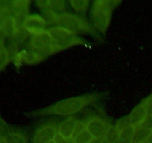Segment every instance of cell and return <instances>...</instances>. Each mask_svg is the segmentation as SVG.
Listing matches in <instances>:
<instances>
[{
	"mask_svg": "<svg viewBox=\"0 0 152 143\" xmlns=\"http://www.w3.org/2000/svg\"><path fill=\"white\" fill-rule=\"evenodd\" d=\"M100 97L96 94L86 95L62 100L43 110L34 113L35 116L40 115H55V116H70L83 110L88 105L93 104Z\"/></svg>",
	"mask_w": 152,
	"mask_h": 143,
	"instance_id": "1",
	"label": "cell"
},
{
	"mask_svg": "<svg viewBox=\"0 0 152 143\" xmlns=\"http://www.w3.org/2000/svg\"><path fill=\"white\" fill-rule=\"evenodd\" d=\"M120 1L97 0L93 2L91 18L95 28L101 33H105L109 26L114 7Z\"/></svg>",
	"mask_w": 152,
	"mask_h": 143,
	"instance_id": "2",
	"label": "cell"
},
{
	"mask_svg": "<svg viewBox=\"0 0 152 143\" xmlns=\"http://www.w3.org/2000/svg\"><path fill=\"white\" fill-rule=\"evenodd\" d=\"M58 26L65 28L74 34H91L95 33V29L83 17L65 13L59 16Z\"/></svg>",
	"mask_w": 152,
	"mask_h": 143,
	"instance_id": "3",
	"label": "cell"
},
{
	"mask_svg": "<svg viewBox=\"0 0 152 143\" xmlns=\"http://www.w3.org/2000/svg\"><path fill=\"white\" fill-rule=\"evenodd\" d=\"M48 31L53 39V43L56 45L61 51L84 43L83 39L78 37L77 34H74L62 27H50L48 29Z\"/></svg>",
	"mask_w": 152,
	"mask_h": 143,
	"instance_id": "4",
	"label": "cell"
},
{
	"mask_svg": "<svg viewBox=\"0 0 152 143\" xmlns=\"http://www.w3.org/2000/svg\"><path fill=\"white\" fill-rule=\"evenodd\" d=\"M23 25L31 35L44 32L48 29L42 16L37 14L29 15L25 19Z\"/></svg>",
	"mask_w": 152,
	"mask_h": 143,
	"instance_id": "5",
	"label": "cell"
},
{
	"mask_svg": "<svg viewBox=\"0 0 152 143\" xmlns=\"http://www.w3.org/2000/svg\"><path fill=\"white\" fill-rule=\"evenodd\" d=\"M45 57L32 50H22L16 55L14 58V63L16 66H19L22 63L34 65L44 60Z\"/></svg>",
	"mask_w": 152,
	"mask_h": 143,
	"instance_id": "6",
	"label": "cell"
},
{
	"mask_svg": "<svg viewBox=\"0 0 152 143\" xmlns=\"http://www.w3.org/2000/svg\"><path fill=\"white\" fill-rule=\"evenodd\" d=\"M108 125L99 117H94L88 121L87 130L94 138L102 139L106 133Z\"/></svg>",
	"mask_w": 152,
	"mask_h": 143,
	"instance_id": "7",
	"label": "cell"
},
{
	"mask_svg": "<svg viewBox=\"0 0 152 143\" xmlns=\"http://www.w3.org/2000/svg\"><path fill=\"white\" fill-rule=\"evenodd\" d=\"M57 133V130L53 126L44 125L34 134V143H47L53 141Z\"/></svg>",
	"mask_w": 152,
	"mask_h": 143,
	"instance_id": "8",
	"label": "cell"
},
{
	"mask_svg": "<svg viewBox=\"0 0 152 143\" xmlns=\"http://www.w3.org/2000/svg\"><path fill=\"white\" fill-rule=\"evenodd\" d=\"M53 41L48 31H45L39 34L31 36L29 41L30 49L42 47L48 45L53 44Z\"/></svg>",
	"mask_w": 152,
	"mask_h": 143,
	"instance_id": "9",
	"label": "cell"
},
{
	"mask_svg": "<svg viewBox=\"0 0 152 143\" xmlns=\"http://www.w3.org/2000/svg\"><path fill=\"white\" fill-rule=\"evenodd\" d=\"M77 121V119L73 117H70L65 119L58 128V133L65 137V139H71Z\"/></svg>",
	"mask_w": 152,
	"mask_h": 143,
	"instance_id": "10",
	"label": "cell"
},
{
	"mask_svg": "<svg viewBox=\"0 0 152 143\" xmlns=\"http://www.w3.org/2000/svg\"><path fill=\"white\" fill-rule=\"evenodd\" d=\"M148 114H149V113L142 105L140 104L139 106L135 107L132 110L129 116H128V117L130 121L131 125L137 127L141 125V123L145 120V119Z\"/></svg>",
	"mask_w": 152,
	"mask_h": 143,
	"instance_id": "11",
	"label": "cell"
},
{
	"mask_svg": "<svg viewBox=\"0 0 152 143\" xmlns=\"http://www.w3.org/2000/svg\"><path fill=\"white\" fill-rule=\"evenodd\" d=\"M16 27H17V25H16L15 19L13 17H10L1 26L0 32L3 34L4 37L12 38Z\"/></svg>",
	"mask_w": 152,
	"mask_h": 143,
	"instance_id": "12",
	"label": "cell"
},
{
	"mask_svg": "<svg viewBox=\"0 0 152 143\" xmlns=\"http://www.w3.org/2000/svg\"><path fill=\"white\" fill-rule=\"evenodd\" d=\"M29 35L30 33L25 28V26L22 25V26L16 27L12 39H13V41L15 42L17 45L23 44L26 41L27 39L29 37Z\"/></svg>",
	"mask_w": 152,
	"mask_h": 143,
	"instance_id": "13",
	"label": "cell"
},
{
	"mask_svg": "<svg viewBox=\"0 0 152 143\" xmlns=\"http://www.w3.org/2000/svg\"><path fill=\"white\" fill-rule=\"evenodd\" d=\"M31 50L34 51L36 53L39 54V55H42V56L46 57L47 56L49 55H55V54L58 53L61 51V49L58 47L56 45H55L54 43L50 45H48V46H42V47L39 48H36V49H32Z\"/></svg>",
	"mask_w": 152,
	"mask_h": 143,
	"instance_id": "14",
	"label": "cell"
},
{
	"mask_svg": "<svg viewBox=\"0 0 152 143\" xmlns=\"http://www.w3.org/2000/svg\"><path fill=\"white\" fill-rule=\"evenodd\" d=\"M42 17L43 18L47 25H50L53 27L58 26L59 15L53 12V10H50V9L43 10Z\"/></svg>",
	"mask_w": 152,
	"mask_h": 143,
	"instance_id": "15",
	"label": "cell"
},
{
	"mask_svg": "<svg viewBox=\"0 0 152 143\" xmlns=\"http://www.w3.org/2000/svg\"><path fill=\"white\" fill-rule=\"evenodd\" d=\"M151 130L145 128H142L140 126L136 127L134 136L132 141L134 143H144L146 141L147 138L149 134L151 133Z\"/></svg>",
	"mask_w": 152,
	"mask_h": 143,
	"instance_id": "16",
	"label": "cell"
},
{
	"mask_svg": "<svg viewBox=\"0 0 152 143\" xmlns=\"http://www.w3.org/2000/svg\"><path fill=\"white\" fill-rule=\"evenodd\" d=\"M4 139L6 143H28L27 137L17 131H11Z\"/></svg>",
	"mask_w": 152,
	"mask_h": 143,
	"instance_id": "17",
	"label": "cell"
},
{
	"mask_svg": "<svg viewBox=\"0 0 152 143\" xmlns=\"http://www.w3.org/2000/svg\"><path fill=\"white\" fill-rule=\"evenodd\" d=\"M53 10L58 15L61 16L62 14L66 13V4L64 1L56 0V1H49L48 8Z\"/></svg>",
	"mask_w": 152,
	"mask_h": 143,
	"instance_id": "18",
	"label": "cell"
},
{
	"mask_svg": "<svg viewBox=\"0 0 152 143\" xmlns=\"http://www.w3.org/2000/svg\"><path fill=\"white\" fill-rule=\"evenodd\" d=\"M119 139V133L116 130L114 125H108L103 140L108 143H115Z\"/></svg>",
	"mask_w": 152,
	"mask_h": 143,
	"instance_id": "19",
	"label": "cell"
},
{
	"mask_svg": "<svg viewBox=\"0 0 152 143\" xmlns=\"http://www.w3.org/2000/svg\"><path fill=\"white\" fill-rule=\"evenodd\" d=\"M88 124V121L86 120V119L77 120V122H76L75 128H74L72 137H71V140H74L76 137L78 136L83 131L86 130H87Z\"/></svg>",
	"mask_w": 152,
	"mask_h": 143,
	"instance_id": "20",
	"label": "cell"
},
{
	"mask_svg": "<svg viewBox=\"0 0 152 143\" xmlns=\"http://www.w3.org/2000/svg\"><path fill=\"white\" fill-rule=\"evenodd\" d=\"M90 1L87 0H71L70 4L72 8L77 12H85L88 9Z\"/></svg>",
	"mask_w": 152,
	"mask_h": 143,
	"instance_id": "21",
	"label": "cell"
},
{
	"mask_svg": "<svg viewBox=\"0 0 152 143\" xmlns=\"http://www.w3.org/2000/svg\"><path fill=\"white\" fill-rule=\"evenodd\" d=\"M136 127L130 125L119 133V139H132L134 136Z\"/></svg>",
	"mask_w": 152,
	"mask_h": 143,
	"instance_id": "22",
	"label": "cell"
},
{
	"mask_svg": "<svg viewBox=\"0 0 152 143\" xmlns=\"http://www.w3.org/2000/svg\"><path fill=\"white\" fill-rule=\"evenodd\" d=\"M93 138L91 134L86 130L72 140V142L74 143H89Z\"/></svg>",
	"mask_w": 152,
	"mask_h": 143,
	"instance_id": "23",
	"label": "cell"
},
{
	"mask_svg": "<svg viewBox=\"0 0 152 143\" xmlns=\"http://www.w3.org/2000/svg\"><path fill=\"white\" fill-rule=\"evenodd\" d=\"M10 132V126L0 116V139H4Z\"/></svg>",
	"mask_w": 152,
	"mask_h": 143,
	"instance_id": "24",
	"label": "cell"
},
{
	"mask_svg": "<svg viewBox=\"0 0 152 143\" xmlns=\"http://www.w3.org/2000/svg\"><path fill=\"white\" fill-rule=\"evenodd\" d=\"M6 50H7V55H8L10 60H14L15 57L16 56L19 52H18V45L15 42L12 41L6 46Z\"/></svg>",
	"mask_w": 152,
	"mask_h": 143,
	"instance_id": "25",
	"label": "cell"
},
{
	"mask_svg": "<svg viewBox=\"0 0 152 143\" xmlns=\"http://www.w3.org/2000/svg\"><path fill=\"white\" fill-rule=\"evenodd\" d=\"M131 123H130V121H129V117L126 116V117L124 118H122L120 119V120H118L117 122V123L115 124L114 125V128H115L116 130L117 131L118 133H120V131H122L123 130H124L125 128H126L127 127L130 126Z\"/></svg>",
	"mask_w": 152,
	"mask_h": 143,
	"instance_id": "26",
	"label": "cell"
},
{
	"mask_svg": "<svg viewBox=\"0 0 152 143\" xmlns=\"http://www.w3.org/2000/svg\"><path fill=\"white\" fill-rule=\"evenodd\" d=\"M140 105H142L147 111L149 113L152 109V94L150 95L148 98H146L145 99H144L143 101L141 102Z\"/></svg>",
	"mask_w": 152,
	"mask_h": 143,
	"instance_id": "27",
	"label": "cell"
},
{
	"mask_svg": "<svg viewBox=\"0 0 152 143\" xmlns=\"http://www.w3.org/2000/svg\"><path fill=\"white\" fill-rule=\"evenodd\" d=\"M139 126L142 127V128H145V129L150 130H152V116L150 114H148L145 119V120L141 123L140 125Z\"/></svg>",
	"mask_w": 152,
	"mask_h": 143,
	"instance_id": "28",
	"label": "cell"
},
{
	"mask_svg": "<svg viewBox=\"0 0 152 143\" xmlns=\"http://www.w3.org/2000/svg\"><path fill=\"white\" fill-rule=\"evenodd\" d=\"M35 4L37 7L42 10H45L48 8L49 0H39V1H35Z\"/></svg>",
	"mask_w": 152,
	"mask_h": 143,
	"instance_id": "29",
	"label": "cell"
},
{
	"mask_svg": "<svg viewBox=\"0 0 152 143\" xmlns=\"http://www.w3.org/2000/svg\"><path fill=\"white\" fill-rule=\"evenodd\" d=\"M53 141H54V143H72V140L69 141V139H65V137H63L59 133L56 134Z\"/></svg>",
	"mask_w": 152,
	"mask_h": 143,
	"instance_id": "30",
	"label": "cell"
},
{
	"mask_svg": "<svg viewBox=\"0 0 152 143\" xmlns=\"http://www.w3.org/2000/svg\"><path fill=\"white\" fill-rule=\"evenodd\" d=\"M115 143H134L132 139H119Z\"/></svg>",
	"mask_w": 152,
	"mask_h": 143,
	"instance_id": "31",
	"label": "cell"
},
{
	"mask_svg": "<svg viewBox=\"0 0 152 143\" xmlns=\"http://www.w3.org/2000/svg\"><path fill=\"white\" fill-rule=\"evenodd\" d=\"M103 142V139H102L99 138H93L89 143H102Z\"/></svg>",
	"mask_w": 152,
	"mask_h": 143,
	"instance_id": "32",
	"label": "cell"
},
{
	"mask_svg": "<svg viewBox=\"0 0 152 143\" xmlns=\"http://www.w3.org/2000/svg\"><path fill=\"white\" fill-rule=\"evenodd\" d=\"M145 143H152V130L151 133H150L149 136H148V138H147L146 141L145 142Z\"/></svg>",
	"mask_w": 152,
	"mask_h": 143,
	"instance_id": "33",
	"label": "cell"
},
{
	"mask_svg": "<svg viewBox=\"0 0 152 143\" xmlns=\"http://www.w3.org/2000/svg\"><path fill=\"white\" fill-rule=\"evenodd\" d=\"M0 143H6V142L4 139H0Z\"/></svg>",
	"mask_w": 152,
	"mask_h": 143,
	"instance_id": "34",
	"label": "cell"
},
{
	"mask_svg": "<svg viewBox=\"0 0 152 143\" xmlns=\"http://www.w3.org/2000/svg\"><path fill=\"white\" fill-rule=\"evenodd\" d=\"M149 114H150V115H151V116H152V109H151V111H150V112H149Z\"/></svg>",
	"mask_w": 152,
	"mask_h": 143,
	"instance_id": "35",
	"label": "cell"
},
{
	"mask_svg": "<svg viewBox=\"0 0 152 143\" xmlns=\"http://www.w3.org/2000/svg\"><path fill=\"white\" fill-rule=\"evenodd\" d=\"M47 143H54V141H50V142H47Z\"/></svg>",
	"mask_w": 152,
	"mask_h": 143,
	"instance_id": "36",
	"label": "cell"
},
{
	"mask_svg": "<svg viewBox=\"0 0 152 143\" xmlns=\"http://www.w3.org/2000/svg\"><path fill=\"white\" fill-rule=\"evenodd\" d=\"M102 143H108V142H106V141H105V140H103V142Z\"/></svg>",
	"mask_w": 152,
	"mask_h": 143,
	"instance_id": "37",
	"label": "cell"
},
{
	"mask_svg": "<svg viewBox=\"0 0 152 143\" xmlns=\"http://www.w3.org/2000/svg\"><path fill=\"white\" fill-rule=\"evenodd\" d=\"M72 143H74V142H72Z\"/></svg>",
	"mask_w": 152,
	"mask_h": 143,
	"instance_id": "38",
	"label": "cell"
},
{
	"mask_svg": "<svg viewBox=\"0 0 152 143\" xmlns=\"http://www.w3.org/2000/svg\"><path fill=\"white\" fill-rule=\"evenodd\" d=\"M144 143H145V142H144Z\"/></svg>",
	"mask_w": 152,
	"mask_h": 143,
	"instance_id": "39",
	"label": "cell"
}]
</instances>
